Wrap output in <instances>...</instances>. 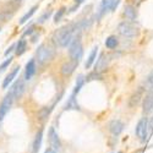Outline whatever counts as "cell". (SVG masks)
Segmentation results:
<instances>
[{"mask_svg": "<svg viewBox=\"0 0 153 153\" xmlns=\"http://www.w3.org/2000/svg\"><path fill=\"white\" fill-rule=\"evenodd\" d=\"M19 71H20V66H16L14 70H12L6 77L4 79V81H3V88H7L9 87V85L14 81V79L17 76V74H19Z\"/></svg>", "mask_w": 153, "mask_h": 153, "instance_id": "5bb4252c", "label": "cell"}, {"mask_svg": "<svg viewBox=\"0 0 153 153\" xmlns=\"http://www.w3.org/2000/svg\"><path fill=\"white\" fill-rule=\"evenodd\" d=\"M83 82H85V79H83V76L82 75H79V77L77 80H76V86H75V90L72 92V96H76L80 91H81V88L83 86Z\"/></svg>", "mask_w": 153, "mask_h": 153, "instance_id": "7402d4cb", "label": "cell"}, {"mask_svg": "<svg viewBox=\"0 0 153 153\" xmlns=\"http://www.w3.org/2000/svg\"><path fill=\"white\" fill-rule=\"evenodd\" d=\"M15 48H16V45H15V44H12V45L6 50V52H5V55H9V54L12 52V49H15Z\"/></svg>", "mask_w": 153, "mask_h": 153, "instance_id": "f546056e", "label": "cell"}, {"mask_svg": "<svg viewBox=\"0 0 153 153\" xmlns=\"http://www.w3.org/2000/svg\"><path fill=\"white\" fill-rule=\"evenodd\" d=\"M65 110H70V109H80L79 108V103H77V100H76L75 96L71 94V97L69 98L68 100V103L65 104V108H64Z\"/></svg>", "mask_w": 153, "mask_h": 153, "instance_id": "d6986e66", "label": "cell"}, {"mask_svg": "<svg viewBox=\"0 0 153 153\" xmlns=\"http://www.w3.org/2000/svg\"><path fill=\"white\" fill-rule=\"evenodd\" d=\"M17 1H21V0H17Z\"/></svg>", "mask_w": 153, "mask_h": 153, "instance_id": "d590c367", "label": "cell"}, {"mask_svg": "<svg viewBox=\"0 0 153 153\" xmlns=\"http://www.w3.org/2000/svg\"><path fill=\"white\" fill-rule=\"evenodd\" d=\"M118 31H119V33H120L121 36L127 37V38H134V37H136V36L138 34L137 28L134 26L132 23L126 22V21H124V22H120V23H119V26H118Z\"/></svg>", "mask_w": 153, "mask_h": 153, "instance_id": "8992f818", "label": "cell"}, {"mask_svg": "<svg viewBox=\"0 0 153 153\" xmlns=\"http://www.w3.org/2000/svg\"><path fill=\"white\" fill-rule=\"evenodd\" d=\"M48 138H49V143H50V147L54 148V149H59L61 143H60V138L55 131L54 127H49V132H48Z\"/></svg>", "mask_w": 153, "mask_h": 153, "instance_id": "ba28073f", "label": "cell"}, {"mask_svg": "<svg viewBox=\"0 0 153 153\" xmlns=\"http://www.w3.org/2000/svg\"><path fill=\"white\" fill-rule=\"evenodd\" d=\"M42 140H43V129H41L36 135V138H34L33 145H32V152L33 153H38V151H39V148L42 146Z\"/></svg>", "mask_w": 153, "mask_h": 153, "instance_id": "4fadbf2b", "label": "cell"}, {"mask_svg": "<svg viewBox=\"0 0 153 153\" xmlns=\"http://www.w3.org/2000/svg\"><path fill=\"white\" fill-rule=\"evenodd\" d=\"M54 56V49L48 45V44H42L37 50V60L39 64H45L50 61Z\"/></svg>", "mask_w": 153, "mask_h": 153, "instance_id": "3957f363", "label": "cell"}, {"mask_svg": "<svg viewBox=\"0 0 153 153\" xmlns=\"http://www.w3.org/2000/svg\"><path fill=\"white\" fill-rule=\"evenodd\" d=\"M64 12H65V9H60L56 14H55V16H54V21L55 22H58V21H60V19H61V16L64 15Z\"/></svg>", "mask_w": 153, "mask_h": 153, "instance_id": "83f0119b", "label": "cell"}, {"mask_svg": "<svg viewBox=\"0 0 153 153\" xmlns=\"http://www.w3.org/2000/svg\"><path fill=\"white\" fill-rule=\"evenodd\" d=\"M75 1H76V3H77V5H79V4H81V3L83 1V0H75Z\"/></svg>", "mask_w": 153, "mask_h": 153, "instance_id": "d6a6232c", "label": "cell"}, {"mask_svg": "<svg viewBox=\"0 0 153 153\" xmlns=\"http://www.w3.org/2000/svg\"><path fill=\"white\" fill-rule=\"evenodd\" d=\"M15 100V96L11 91H9V93L4 97V99L1 100V104H0V121H3L5 115L9 113L12 103H14Z\"/></svg>", "mask_w": 153, "mask_h": 153, "instance_id": "5b68a950", "label": "cell"}, {"mask_svg": "<svg viewBox=\"0 0 153 153\" xmlns=\"http://www.w3.org/2000/svg\"><path fill=\"white\" fill-rule=\"evenodd\" d=\"M69 55L71 58V61H75L76 64H79L81 61L82 55H83V47H82L80 38H75L71 42L69 47Z\"/></svg>", "mask_w": 153, "mask_h": 153, "instance_id": "7a4b0ae2", "label": "cell"}, {"mask_svg": "<svg viewBox=\"0 0 153 153\" xmlns=\"http://www.w3.org/2000/svg\"><path fill=\"white\" fill-rule=\"evenodd\" d=\"M107 66V59L104 58V54H102L99 56V59L97 60L96 64V71H100V70H104Z\"/></svg>", "mask_w": 153, "mask_h": 153, "instance_id": "44dd1931", "label": "cell"}, {"mask_svg": "<svg viewBox=\"0 0 153 153\" xmlns=\"http://www.w3.org/2000/svg\"><path fill=\"white\" fill-rule=\"evenodd\" d=\"M118 153H123V152H118Z\"/></svg>", "mask_w": 153, "mask_h": 153, "instance_id": "e575fe53", "label": "cell"}, {"mask_svg": "<svg viewBox=\"0 0 153 153\" xmlns=\"http://www.w3.org/2000/svg\"><path fill=\"white\" fill-rule=\"evenodd\" d=\"M76 65H77V64H76L75 61L65 62V64H64V65L61 66V74H62L64 76H69V75H71V74L74 72Z\"/></svg>", "mask_w": 153, "mask_h": 153, "instance_id": "2e32d148", "label": "cell"}, {"mask_svg": "<svg viewBox=\"0 0 153 153\" xmlns=\"http://www.w3.org/2000/svg\"><path fill=\"white\" fill-rule=\"evenodd\" d=\"M148 127H149V121L147 118H142L136 125L135 129V134L136 136L141 140L142 142H146L147 136H148Z\"/></svg>", "mask_w": 153, "mask_h": 153, "instance_id": "277c9868", "label": "cell"}, {"mask_svg": "<svg viewBox=\"0 0 153 153\" xmlns=\"http://www.w3.org/2000/svg\"><path fill=\"white\" fill-rule=\"evenodd\" d=\"M146 83H147V86L151 88V90H153V70H152V71L149 72V75L147 76Z\"/></svg>", "mask_w": 153, "mask_h": 153, "instance_id": "484cf974", "label": "cell"}, {"mask_svg": "<svg viewBox=\"0 0 153 153\" xmlns=\"http://www.w3.org/2000/svg\"><path fill=\"white\" fill-rule=\"evenodd\" d=\"M142 110L143 114H151L153 111V91H149L143 97V103H142Z\"/></svg>", "mask_w": 153, "mask_h": 153, "instance_id": "52a82bcc", "label": "cell"}, {"mask_svg": "<svg viewBox=\"0 0 153 153\" xmlns=\"http://www.w3.org/2000/svg\"><path fill=\"white\" fill-rule=\"evenodd\" d=\"M120 3V0H113V4H111V7H110V11H115V9L118 7Z\"/></svg>", "mask_w": 153, "mask_h": 153, "instance_id": "f1b7e54d", "label": "cell"}, {"mask_svg": "<svg viewBox=\"0 0 153 153\" xmlns=\"http://www.w3.org/2000/svg\"><path fill=\"white\" fill-rule=\"evenodd\" d=\"M0 126H1V121H0Z\"/></svg>", "mask_w": 153, "mask_h": 153, "instance_id": "836d02e7", "label": "cell"}, {"mask_svg": "<svg viewBox=\"0 0 153 153\" xmlns=\"http://www.w3.org/2000/svg\"><path fill=\"white\" fill-rule=\"evenodd\" d=\"M50 15H52V11H47V12H44V14L41 16V19H39V21H38V22H39V23H43L44 21H47V20L49 19Z\"/></svg>", "mask_w": 153, "mask_h": 153, "instance_id": "4316f807", "label": "cell"}, {"mask_svg": "<svg viewBox=\"0 0 153 153\" xmlns=\"http://www.w3.org/2000/svg\"><path fill=\"white\" fill-rule=\"evenodd\" d=\"M111 4H113V0H102V4H100V9H99V15H98V19H100L105 14L107 10H110L111 7Z\"/></svg>", "mask_w": 153, "mask_h": 153, "instance_id": "ac0fdd59", "label": "cell"}, {"mask_svg": "<svg viewBox=\"0 0 153 153\" xmlns=\"http://www.w3.org/2000/svg\"><path fill=\"white\" fill-rule=\"evenodd\" d=\"M26 41L25 39H21V41H19L17 42V44H16V54L17 55H22L23 53H25V50H26Z\"/></svg>", "mask_w": 153, "mask_h": 153, "instance_id": "603a6c76", "label": "cell"}, {"mask_svg": "<svg viewBox=\"0 0 153 153\" xmlns=\"http://www.w3.org/2000/svg\"><path fill=\"white\" fill-rule=\"evenodd\" d=\"M97 54H98V47H94V48L92 49V52L90 53V55H88L87 61H86V64H85V68H86V69H90V68L93 65V62H94L96 59H97Z\"/></svg>", "mask_w": 153, "mask_h": 153, "instance_id": "e0dca14e", "label": "cell"}, {"mask_svg": "<svg viewBox=\"0 0 153 153\" xmlns=\"http://www.w3.org/2000/svg\"><path fill=\"white\" fill-rule=\"evenodd\" d=\"M10 91L14 93L15 99L20 98V97L22 96V93L25 92V83H23V81H22V80H17L14 85H12V87H11Z\"/></svg>", "mask_w": 153, "mask_h": 153, "instance_id": "30bf717a", "label": "cell"}, {"mask_svg": "<svg viewBox=\"0 0 153 153\" xmlns=\"http://www.w3.org/2000/svg\"><path fill=\"white\" fill-rule=\"evenodd\" d=\"M124 15L127 20H130V21H136L137 19V14H136V10L134 6L131 5H126L124 7Z\"/></svg>", "mask_w": 153, "mask_h": 153, "instance_id": "9a60e30c", "label": "cell"}, {"mask_svg": "<svg viewBox=\"0 0 153 153\" xmlns=\"http://www.w3.org/2000/svg\"><path fill=\"white\" fill-rule=\"evenodd\" d=\"M12 62V58H9V59H6L3 64H1V65H0V72H3V71H5L7 68H9V65H10V64Z\"/></svg>", "mask_w": 153, "mask_h": 153, "instance_id": "d4e9b609", "label": "cell"}, {"mask_svg": "<svg viewBox=\"0 0 153 153\" xmlns=\"http://www.w3.org/2000/svg\"><path fill=\"white\" fill-rule=\"evenodd\" d=\"M124 130V123L120 121V120H111L109 123V131L113 134V135H120Z\"/></svg>", "mask_w": 153, "mask_h": 153, "instance_id": "9c48e42d", "label": "cell"}, {"mask_svg": "<svg viewBox=\"0 0 153 153\" xmlns=\"http://www.w3.org/2000/svg\"><path fill=\"white\" fill-rule=\"evenodd\" d=\"M149 129H151V131H153V118L149 121Z\"/></svg>", "mask_w": 153, "mask_h": 153, "instance_id": "1f68e13d", "label": "cell"}, {"mask_svg": "<svg viewBox=\"0 0 153 153\" xmlns=\"http://www.w3.org/2000/svg\"><path fill=\"white\" fill-rule=\"evenodd\" d=\"M44 153H58V151H56V149H54V148H52V147H50V148H47V149L44 151Z\"/></svg>", "mask_w": 153, "mask_h": 153, "instance_id": "4dcf8cb0", "label": "cell"}, {"mask_svg": "<svg viewBox=\"0 0 153 153\" xmlns=\"http://www.w3.org/2000/svg\"><path fill=\"white\" fill-rule=\"evenodd\" d=\"M37 9H38V6L36 5V6H33L28 12H26V14H25V15L21 17V20H20V25H23L25 22H27V21H28V19H31V17H32V15L36 12V10H37Z\"/></svg>", "mask_w": 153, "mask_h": 153, "instance_id": "cb8c5ba5", "label": "cell"}, {"mask_svg": "<svg viewBox=\"0 0 153 153\" xmlns=\"http://www.w3.org/2000/svg\"><path fill=\"white\" fill-rule=\"evenodd\" d=\"M72 34H74V30L71 27H62V28H60L55 33L54 39L58 43V45H60V47H68L74 41L72 39Z\"/></svg>", "mask_w": 153, "mask_h": 153, "instance_id": "6da1fadb", "label": "cell"}, {"mask_svg": "<svg viewBox=\"0 0 153 153\" xmlns=\"http://www.w3.org/2000/svg\"><path fill=\"white\" fill-rule=\"evenodd\" d=\"M142 96H143V88H142V87H140L138 90L130 97V99H129V107H130V108L136 107V105L140 103V100H141Z\"/></svg>", "mask_w": 153, "mask_h": 153, "instance_id": "8fae6325", "label": "cell"}, {"mask_svg": "<svg viewBox=\"0 0 153 153\" xmlns=\"http://www.w3.org/2000/svg\"><path fill=\"white\" fill-rule=\"evenodd\" d=\"M118 38L115 36H109L107 39H105V47L108 49H114V48H117L118 45Z\"/></svg>", "mask_w": 153, "mask_h": 153, "instance_id": "ffe728a7", "label": "cell"}, {"mask_svg": "<svg viewBox=\"0 0 153 153\" xmlns=\"http://www.w3.org/2000/svg\"><path fill=\"white\" fill-rule=\"evenodd\" d=\"M36 72V61L32 59L26 64V70H25V80H31L32 76Z\"/></svg>", "mask_w": 153, "mask_h": 153, "instance_id": "7c38bea8", "label": "cell"}]
</instances>
